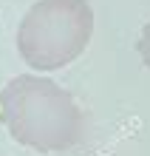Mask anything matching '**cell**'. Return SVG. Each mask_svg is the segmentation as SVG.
Returning <instances> with one entry per match:
<instances>
[{
    "label": "cell",
    "instance_id": "1",
    "mask_svg": "<svg viewBox=\"0 0 150 156\" xmlns=\"http://www.w3.org/2000/svg\"><path fill=\"white\" fill-rule=\"evenodd\" d=\"M0 116L14 142L40 153L68 151L85 131V116L74 97L37 74H20L3 85Z\"/></svg>",
    "mask_w": 150,
    "mask_h": 156
},
{
    "label": "cell",
    "instance_id": "3",
    "mask_svg": "<svg viewBox=\"0 0 150 156\" xmlns=\"http://www.w3.org/2000/svg\"><path fill=\"white\" fill-rule=\"evenodd\" d=\"M136 51H139V57H142V62L150 68V23H145V29L142 34H139V43H136Z\"/></svg>",
    "mask_w": 150,
    "mask_h": 156
},
{
    "label": "cell",
    "instance_id": "2",
    "mask_svg": "<svg viewBox=\"0 0 150 156\" xmlns=\"http://www.w3.org/2000/svg\"><path fill=\"white\" fill-rule=\"evenodd\" d=\"M93 37L88 0H37L17 26V51L34 71L71 66Z\"/></svg>",
    "mask_w": 150,
    "mask_h": 156
}]
</instances>
